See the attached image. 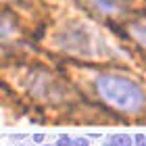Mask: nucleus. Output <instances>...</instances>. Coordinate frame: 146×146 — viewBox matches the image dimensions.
Wrapping results in <instances>:
<instances>
[{
	"label": "nucleus",
	"mask_w": 146,
	"mask_h": 146,
	"mask_svg": "<svg viewBox=\"0 0 146 146\" xmlns=\"http://www.w3.org/2000/svg\"><path fill=\"white\" fill-rule=\"evenodd\" d=\"M56 146H73V140L69 136H61V138H58V142H56Z\"/></svg>",
	"instance_id": "nucleus-5"
},
{
	"label": "nucleus",
	"mask_w": 146,
	"mask_h": 146,
	"mask_svg": "<svg viewBox=\"0 0 146 146\" xmlns=\"http://www.w3.org/2000/svg\"><path fill=\"white\" fill-rule=\"evenodd\" d=\"M96 90L111 107H115L123 113H138L144 104V94H142L140 86L125 79V77L98 75Z\"/></svg>",
	"instance_id": "nucleus-1"
},
{
	"label": "nucleus",
	"mask_w": 146,
	"mask_h": 146,
	"mask_svg": "<svg viewBox=\"0 0 146 146\" xmlns=\"http://www.w3.org/2000/svg\"><path fill=\"white\" fill-rule=\"evenodd\" d=\"M131 36H134L140 44L146 46V27L144 25H134V27H131Z\"/></svg>",
	"instance_id": "nucleus-4"
},
{
	"label": "nucleus",
	"mask_w": 146,
	"mask_h": 146,
	"mask_svg": "<svg viewBox=\"0 0 146 146\" xmlns=\"http://www.w3.org/2000/svg\"><path fill=\"white\" fill-rule=\"evenodd\" d=\"M136 146H146V136L138 134V136H136Z\"/></svg>",
	"instance_id": "nucleus-7"
},
{
	"label": "nucleus",
	"mask_w": 146,
	"mask_h": 146,
	"mask_svg": "<svg viewBox=\"0 0 146 146\" xmlns=\"http://www.w3.org/2000/svg\"><path fill=\"white\" fill-rule=\"evenodd\" d=\"M92 2L104 13H121L125 6V0H92Z\"/></svg>",
	"instance_id": "nucleus-2"
},
{
	"label": "nucleus",
	"mask_w": 146,
	"mask_h": 146,
	"mask_svg": "<svg viewBox=\"0 0 146 146\" xmlns=\"http://www.w3.org/2000/svg\"><path fill=\"white\" fill-rule=\"evenodd\" d=\"M34 142H38V144L44 142V134H36V136H34Z\"/></svg>",
	"instance_id": "nucleus-8"
},
{
	"label": "nucleus",
	"mask_w": 146,
	"mask_h": 146,
	"mask_svg": "<svg viewBox=\"0 0 146 146\" xmlns=\"http://www.w3.org/2000/svg\"><path fill=\"white\" fill-rule=\"evenodd\" d=\"M111 144L113 146H131L134 140H131L127 134H115V136L111 138Z\"/></svg>",
	"instance_id": "nucleus-3"
},
{
	"label": "nucleus",
	"mask_w": 146,
	"mask_h": 146,
	"mask_svg": "<svg viewBox=\"0 0 146 146\" xmlns=\"http://www.w3.org/2000/svg\"><path fill=\"white\" fill-rule=\"evenodd\" d=\"M102 146H113V144H111V142H109V144H102Z\"/></svg>",
	"instance_id": "nucleus-9"
},
{
	"label": "nucleus",
	"mask_w": 146,
	"mask_h": 146,
	"mask_svg": "<svg viewBox=\"0 0 146 146\" xmlns=\"http://www.w3.org/2000/svg\"><path fill=\"white\" fill-rule=\"evenodd\" d=\"M73 146H88V138H75Z\"/></svg>",
	"instance_id": "nucleus-6"
}]
</instances>
